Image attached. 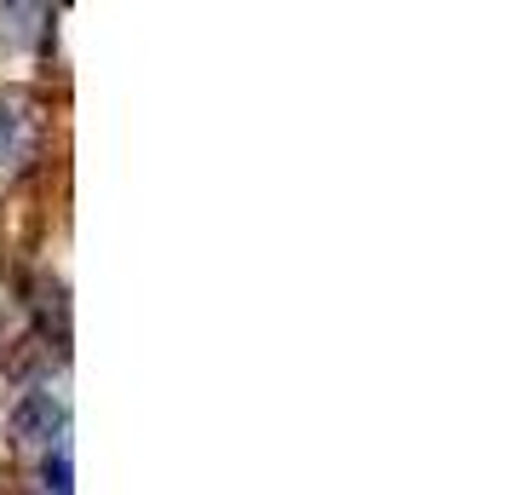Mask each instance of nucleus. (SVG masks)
Masks as SVG:
<instances>
[{"label":"nucleus","instance_id":"nucleus-1","mask_svg":"<svg viewBox=\"0 0 512 495\" xmlns=\"http://www.w3.org/2000/svg\"><path fill=\"white\" fill-rule=\"evenodd\" d=\"M12 438L24 449H52V438L64 444V438H70V409L52 398V392H29V398L12 409Z\"/></svg>","mask_w":512,"mask_h":495},{"label":"nucleus","instance_id":"nucleus-4","mask_svg":"<svg viewBox=\"0 0 512 495\" xmlns=\"http://www.w3.org/2000/svg\"><path fill=\"white\" fill-rule=\"evenodd\" d=\"M24 116H12V104L0 98V162H12V156H24Z\"/></svg>","mask_w":512,"mask_h":495},{"label":"nucleus","instance_id":"nucleus-2","mask_svg":"<svg viewBox=\"0 0 512 495\" xmlns=\"http://www.w3.org/2000/svg\"><path fill=\"white\" fill-rule=\"evenodd\" d=\"M47 6H35V0H24V6H0V41H12V47H35L41 41V29H47Z\"/></svg>","mask_w":512,"mask_h":495},{"label":"nucleus","instance_id":"nucleus-3","mask_svg":"<svg viewBox=\"0 0 512 495\" xmlns=\"http://www.w3.org/2000/svg\"><path fill=\"white\" fill-rule=\"evenodd\" d=\"M41 495H70V444H58L41 461Z\"/></svg>","mask_w":512,"mask_h":495}]
</instances>
